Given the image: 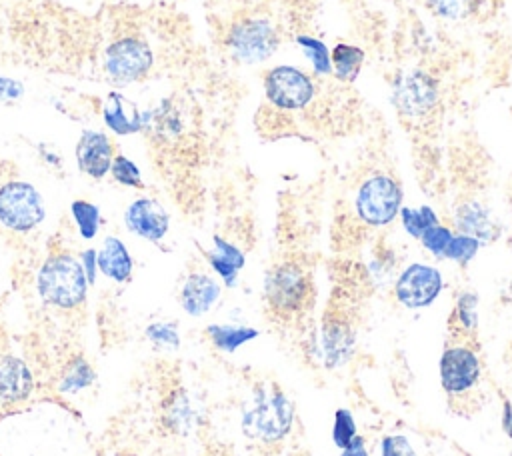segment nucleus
<instances>
[{
	"label": "nucleus",
	"mask_w": 512,
	"mask_h": 456,
	"mask_svg": "<svg viewBox=\"0 0 512 456\" xmlns=\"http://www.w3.org/2000/svg\"><path fill=\"white\" fill-rule=\"evenodd\" d=\"M294 424V404L276 382H256L250 404L242 410V434L264 446L282 442Z\"/></svg>",
	"instance_id": "f257e3e1"
},
{
	"label": "nucleus",
	"mask_w": 512,
	"mask_h": 456,
	"mask_svg": "<svg viewBox=\"0 0 512 456\" xmlns=\"http://www.w3.org/2000/svg\"><path fill=\"white\" fill-rule=\"evenodd\" d=\"M264 300L278 320H296L314 302V282L306 266L296 260L274 264L264 276Z\"/></svg>",
	"instance_id": "f03ea898"
},
{
	"label": "nucleus",
	"mask_w": 512,
	"mask_h": 456,
	"mask_svg": "<svg viewBox=\"0 0 512 456\" xmlns=\"http://www.w3.org/2000/svg\"><path fill=\"white\" fill-rule=\"evenodd\" d=\"M88 288L80 260L68 252L50 254L36 274V290L42 302L58 310L80 308L86 302Z\"/></svg>",
	"instance_id": "7ed1b4c3"
},
{
	"label": "nucleus",
	"mask_w": 512,
	"mask_h": 456,
	"mask_svg": "<svg viewBox=\"0 0 512 456\" xmlns=\"http://www.w3.org/2000/svg\"><path fill=\"white\" fill-rule=\"evenodd\" d=\"M224 44L234 60L242 64H258L276 52L280 34L264 16H240L226 30Z\"/></svg>",
	"instance_id": "20e7f679"
},
{
	"label": "nucleus",
	"mask_w": 512,
	"mask_h": 456,
	"mask_svg": "<svg viewBox=\"0 0 512 456\" xmlns=\"http://www.w3.org/2000/svg\"><path fill=\"white\" fill-rule=\"evenodd\" d=\"M356 216L372 228L390 224L402 208V188L396 178L388 174L368 176L354 198Z\"/></svg>",
	"instance_id": "39448f33"
},
{
	"label": "nucleus",
	"mask_w": 512,
	"mask_h": 456,
	"mask_svg": "<svg viewBox=\"0 0 512 456\" xmlns=\"http://www.w3.org/2000/svg\"><path fill=\"white\" fill-rule=\"evenodd\" d=\"M46 218L42 194L26 180H10L0 186V224L12 232H32Z\"/></svg>",
	"instance_id": "423d86ee"
},
{
	"label": "nucleus",
	"mask_w": 512,
	"mask_h": 456,
	"mask_svg": "<svg viewBox=\"0 0 512 456\" xmlns=\"http://www.w3.org/2000/svg\"><path fill=\"white\" fill-rule=\"evenodd\" d=\"M264 94L274 108L294 112L306 108L314 100L316 84L304 70L280 64L266 72Z\"/></svg>",
	"instance_id": "0eeeda50"
},
{
	"label": "nucleus",
	"mask_w": 512,
	"mask_h": 456,
	"mask_svg": "<svg viewBox=\"0 0 512 456\" xmlns=\"http://www.w3.org/2000/svg\"><path fill=\"white\" fill-rule=\"evenodd\" d=\"M154 64V54L148 42L136 36H122L114 40L104 52V70L108 78L126 86L142 80Z\"/></svg>",
	"instance_id": "6e6552de"
},
{
	"label": "nucleus",
	"mask_w": 512,
	"mask_h": 456,
	"mask_svg": "<svg viewBox=\"0 0 512 456\" xmlns=\"http://www.w3.org/2000/svg\"><path fill=\"white\" fill-rule=\"evenodd\" d=\"M438 98V82L424 70H408L394 80L392 104L404 118H426L436 108Z\"/></svg>",
	"instance_id": "1a4fd4ad"
},
{
	"label": "nucleus",
	"mask_w": 512,
	"mask_h": 456,
	"mask_svg": "<svg viewBox=\"0 0 512 456\" xmlns=\"http://www.w3.org/2000/svg\"><path fill=\"white\" fill-rule=\"evenodd\" d=\"M356 348V328L342 310H326L318 338L316 352L326 368H340L350 362Z\"/></svg>",
	"instance_id": "9d476101"
},
{
	"label": "nucleus",
	"mask_w": 512,
	"mask_h": 456,
	"mask_svg": "<svg viewBox=\"0 0 512 456\" xmlns=\"http://www.w3.org/2000/svg\"><path fill=\"white\" fill-rule=\"evenodd\" d=\"M440 384L448 396L470 392L480 380V358L470 344H448L440 356Z\"/></svg>",
	"instance_id": "9b49d317"
},
{
	"label": "nucleus",
	"mask_w": 512,
	"mask_h": 456,
	"mask_svg": "<svg viewBox=\"0 0 512 456\" xmlns=\"http://www.w3.org/2000/svg\"><path fill=\"white\" fill-rule=\"evenodd\" d=\"M442 272L430 264H408L394 282V296L406 308H426L442 292Z\"/></svg>",
	"instance_id": "f8f14e48"
},
{
	"label": "nucleus",
	"mask_w": 512,
	"mask_h": 456,
	"mask_svg": "<svg viewBox=\"0 0 512 456\" xmlns=\"http://www.w3.org/2000/svg\"><path fill=\"white\" fill-rule=\"evenodd\" d=\"M124 224L134 236L158 244L168 234L170 216L158 200L150 196H140L132 200L124 210Z\"/></svg>",
	"instance_id": "ddd939ff"
},
{
	"label": "nucleus",
	"mask_w": 512,
	"mask_h": 456,
	"mask_svg": "<svg viewBox=\"0 0 512 456\" xmlns=\"http://www.w3.org/2000/svg\"><path fill=\"white\" fill-rule=\"evenodd\" d=\"M76 164L82 174L92 180H102L110 174L114 160V146L110 138L100 130H84L76 142Z\"/></svg>",
	"instance_id": "4468645a"
},
{
	"label": "nucleus",
	"mask_w": 512,
	"mask_h": 456,
	"mask_svg": "<svg viewBox=\"0 0 512 456\" xmlns=\"http://www.w3.org/2000/svg\"><path fill=\"white\" fill-rule=\"evenodd\" d=\"M34 376L28 364L14 354H0V406H14L30 398Z\"/></svg>",
	"instance_id": "2eb2a0df"
},
{
	"label": "nucleus",
	"mask_w": 512,
	"mask_h": 456,
	"mask_svg": "<svg viewBox=\"0 0 512 456\" xmlns=\"http://www.w3.org/2000/svg\"><path fill=\"white\" fill-rule=\"evenodd\" d=\"M220 284L204 274V272H192L186 276L182 288H180V306L190 316H202L220 298Z\"/></svg>",
	"instance_id": "dca6fc26"
},
{
	"label": "nucleus",
	"mask_w": 512,
	"mask_h": 456,
	"mask_svg": "<svg viewBox=\"0 0 512 456\" xmlns=\"http://www.w3.org/2000/svg\"><path fill=\"white\" fill-rule=\"evenodd\" d=\"M454 224H456L458 232L474 236L476 240H480V244L492 242L500 234V226L492 218L490 210L474 200L464 202L456 208Z\"/></svg>",
	"instance_id": "f3484780"
},
{
	"label": "nucleus",
	"mask_w": 512,
	"mask_h": 456,
	"mask_svg": "<svg viewBox=\"0 0 512 456\" xmlns=\"http://www.w3.org/2000/svg\"><path fill=\"white\" fill-rule=\"evenodd\" d=\"M98 272H102L112 282L124 284L132 278L134 260L126 244L118 236H106L96 252Z\"/></svg>",
	"instance_id": "a211bd4d"
},
{
	"label": "nucleus",
	"mask_w": 512,
	"mask_h": 456,
	"mask_svg": "<svg viewBox=\"0 0 512 456\" xmlns=\"http://www.w3.org/2000/svg\"><path fill=\"white\" fill-rule=\"evenodd\" d=\"M204 256H206L210 268L220 276V280L228 288H232L236 284L238 274L246 264L244 252L236 244H232L230 240H226L222 236L212 238V250L204 252Z\"/></svg>",
	"instance_id": "6ab92c4d"
},
{
	"label": "nucleus",
	"mask_w": 512,
	"mask_h": 456,
	"mask_svg": "<svg viewBox=\"0 0 512 456\" xmlns=\"http://www.w3.org/2000/svg\"><path fill=\"white\" fill-rule=\"evenodd\" d=\"M196 410L182 388L170 390L160 404V422L172 434H188L196 424Z\"/></svg>",
	"instance_id": "aec40b11"
},
{
	"label": "nucleus",
	"mask_w": 512,
	"mask_h": 456,
	"mask_svg": "<svg viewBox=\"0 0 512 456\" xmlns=\"http://www.w3.org/2000/svg\"><path fill=\"white\" fill-rule=\"evenodd\" d=\"M450 334L456 342L470 344L478 334V294L472 290H464L456 296L450 318H448Z\"/></svg>",
	"instance_id": "412c9836"
},
{
	"label": "nucleus",
	"mask_w": 512,
	"mask_h": 456,
	"mask_svg": "<svg viewBox=\"0 0 512 456\" xmlns=\"http://www.w3.org/2000/svg\"><path fill=\"white\" fill-rule=\"evenodd\" d=\"M102 120L108 130L118 136L144 132V112L132 108L126 112V102L118 92H110L102 108Z\"/></svg>",
	"instance_id": "4be33fe9"
},
{
	"label": "nucleus",
	"mask_w": 512,
	"mask_h": 456,
	"mask_svg": "<svg viewBox=\"0 0 512 456\" xmlns=\"http://www.w3.org/2000/svg\"><path fill=\"white\" fill-rule=\"evenodd\" d=\"M182 130L184 122L170 98H164L152 110H144V132H150L162 140H174L182 134Z\"/></svg>",
	"instance_id": "5701e85b"
},
{
	"label": "nucleus",
	"mask_w": 512,
	"mask_h": 456,
	"mask_svg": "<svg viewBox=\"0 0 512 456\" xmlns=\"http://www.w3.org/2000/svg\"><path fill=\"white\" fill-rule=\"evenodd\" d=\"M206 334L212 342V346L220 352H236L244 344L256 340L260 332L252 326H242V324H210L206 328Z\"/></svg>",
	"instance_id": "b1692460"
},
{
	"label": "nucleus",
	"mask_w": 512,
	"mask_h": 456,
	"mask_svg": "<svg viewBox=\"0 0 512 456\" xmlns=\"http://www.w3.org/2000/svg\"><path fill=\"white\" fill-rule=\"evenodd\" d=\"M94 382H96V370L84 356L76 354L70 360H66V364L62 366L56 388L60 394H76L80 390L90 388Z\"/></svg>",
	"instance_id": "393cba45"
},
{
	"label": "nucleus",
	"mask_w": 512,
	"mask_h": 456,
	"mask_svg": "<svg viewBox=\"0 0 512 456\" xmlns=\"http://www.w3.org/2000/svg\"><path fill=\"white\" fill-rule=\"evenodd\" d=\"M330 62L332 74L340 82H354L364 64V50L360 46L340 42L330 50Z\"/></svg>",
	"instance_id": "a878e982"
},
{
	"label": "nucleus",
	"mask_w": 512,
	"mask_h": 456,
	"mask_svg": "<svg viewBox=\"0 0 512 456\" xmlns=\"http://www.w3.org/2000/svg\"><path fill=\"white\" fill-rule=\"evenodd\" d=\"M70 214L76 224V230L82 240H92L96 238L100 224H102V214L100 208L88 200H74L70 204Z\"/></svg>",
	"instance_id": "bb28decb"
},
{
	"label": "nucleus",
	"mask_w": 512,
	"mask_h": 456,
	"mask_svg": "<svg viewBox=\"0 0 512 456\" xmlns=\"http://www.w3.org/2000/svg\"><path fill=\"white\" fill-rule=\"evenodd\" d=\"M298 46L302 48V52L306 54V58L312 64V70L316 76H328L332 74V62H330V52L328 46L316 38V36H308V34H298L296 36Z\"/></svg>",
	"instance_id": "cd10ccee"
},
{
	"label": "nucleus",
	"mask_w": 512,
	"mask_h": 456,
	"mask_svg": "<svg viewBox=\"0 0 512 456\" xmlns=\"http://www.w3.org/2000/svg\"><path fill=\"white\" fill-rule=\"evenodd\" d=\"M400 222L402 228L406 230V234H410L412 238H422V234L438 224V216L430 206H418V208H406L402 206L400 212Z\"/></svg>",
	"instance_id": "c85d7f7f"
},
{
	"label": "nucleus",
	"mask_w": 512,
	"mask_h": 456,
	"mask_svg": "<svg viewBox=\"0 0 512 456\" xmlns=\"http://www.w3.org/2000/svg\"><path fill=\"white\" fill-rule=\"evenodd\" d=\"M480 240H476L474 236L462 234V232H454L446 252H444V260H452L460 266H466L480 250Z\"/></svg>",
	"instance_id": "c756f323"
},
{
	"label": "nucleus",
	"mask_w": 512,
	"mask_h": 456,
	"mask_svg": "<svg viewBox=\"0 0 512 456\" xmlns=\"http://www.w3.org/2000/svg\"><path fill=\"white\" fill-rule=\"evenodd\" d=\"M144 336L162 350H176L180 346L178 324L174 322H152L146 326Z\"/></svg>",
	"instance_id": "7c9ffc66"
},
{
	"label": "nucleus",
	"mask_w": 512,
	"mask_h": 456,
	"mask_svg": "<svg viewBox=\"0 0 512 456\" xmlns=\"http://www.w3.org/2000/svg\"><path fill=\"white\" fill-rule=\"evenodd\" d=\"M110 174L112 178L126 186V188H142L144 182H142V174H140V168L136 166L134 160H130L128 156L124 154H116L114 160H112V166H110Z\"/></svg>",
	"instance_id": "2f4dec72"
},
{
	"label": "nucleus",
	"mask_w": 512,
	"mask_h": 456,
	"mask_svg": "<svg viewBox=\"0 0 512 456\" xmlns=\"http://www.w3.org/2000/svg\"><path fill=\"white\" fill-rule=\"evenodd\" d=\"M358 436L356 420L348 408H338L332 420V440L342 450Z\"/></svg>",
	"instance_id": "473e14b6"
},
{
	"label": "nucleus",
	"mask_w": 512,
	"mask_h": 456,
	"mask_svg": "<svg viewBox=\"0 0 512 456\" xmlns=\"http://www.w3.org/2000/svg\"><path fill=\"white\" fill-rule=\"evenodd\" d=\"M452 236H454V232H452L448 226H444V224L438 222L436 226L428 228V230L422 234L420 242H422V246H424L434 258L444 260V252H446V248H448Z\"/></svg>",
	"instance_id": "72a5a7b5"
},
{
	"label": "nucleus",
	"mask_w": 512,
	"mask_h": 456,
	"mask_svg": "<svg viewBox=\"0 0 512 456\" xmlns=\"http://www.w3.org/2000/svg\"><path fill=\"white\" fill-rule=\"evenodd\" d=\"M380 456H418L404 434H388L380 442Z\"/></svg>",
	"instance_id": "f704fd0d"
},
{
	"label": "nucleus",
	"mask_w": 512,
	"mask_h": 456,
	"mask_svg": "<svg viewBox=\"0 0 512 456\" xmlns=\"http://www.w3.org/2000/svg\"><path fill=\"white\" fill-rule=\"evenodd\" d=\"M426 6L440 18L456 20L464 14L468 6H472V0H424Z\"/></svg>",
	"instance_id": "c9c22d12"
},
{
	"label": "nucleus",
	"mask_w": 512,
	"mask_h": 456,
	"mask_svg": "<svg viewBox=\"0 0 512 456\" xmlns=\"http://www.w3.org/2000/svg\"><path fill=\"white\" fill-rule=\"evenodd\" d=\"M24 96V84L16 78L0 74V102H16Z\"/></svg>",
	"instance_id": "e433bc0d"
},
{
	"label": "nucleus",
	"mask_w": 512,
	"mask_h": 456,
	"mask_svg": "<svg viewBox=\"0 0 512 456\" xmlns=\"http://www.w3.org/2000/svg\"><path fill=\"white\" fill-rule=\"evenodd\" d=\"M80 264H82V270L86 274V280L88 284H96V274H98V258H96V248H86L80 252Z\"/></svg>",
	"instance_id": "4c0bfd02"
},
{
	"label": "nucleus",
	"mask_w": 512,
	"mask_h": 456,
	"mask_svg": "<svg viewBox=\"0 0 512 456\" xmlns=\"http://www.w3.org/2000/svg\"><path fill=\"white\" fill-rule=\"evenodd\" d=\"M340 456H368V448H366V440L358 434L346 448L340 450Z\"/></svg>",
	"instance_id": "58836bf2"
},
{
	"label": "nucleus",
	"mask_w": 512,
	"mask_h": 456,
	"mask_svg": "<svg viewBox=\"0 0 512 456\" xmlns=\"http://www.w3.org/2000/svg\"><path fill=\"white\" fill-rule=\"evenodd\" d=\"M502 430L512 440V402L510 400L502 402Z\"/></svg>",
	"instance_id": "ea45409f"
},
{
	"label": "nucleus",
	"mask_w": 512,
	"mask_h": 456,
	"mask_svg": "<svg viewBox=\"0 0 512 456\" xmlns=\"http://www.w3.org/2000/svg\"><path fill=\"white\" fill-rule=\"evenodd\" d=\"M38 150H40V156H42V160H44L46 164H50V166H60V164H62L60 156H58V154H54L46 144H40V146H38Z\"/></svg>",
	"instance_id": "a19ab883"
}]
</instances>
